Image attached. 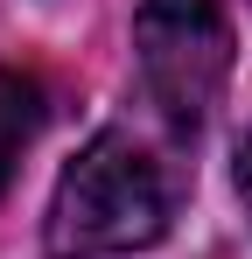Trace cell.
Returning a JSON list of instances; mask_svg holds the SVG:
<instances>
[{
    "label": "cell",
    "instance_id": "obj_4",
    "mask_svg": "<svg viewBox=\"0 0 252 259\" xmlns=\"http://www.w3.org/2000/svg\"><path fill=\"white\" fill-rule=\"evenodd\" d=\"M231 175H238V203H245V217H252V126L238 133V154H231Z\"/></svg>",
    "mask_w": 252,
    "mask_h": 259
},
{
    "label": "cell",
    "instance_id": "obj_1",
    "mask_svg": "<svg viewBox=\"0 0 252 259\" xmlns=\"http://www.w3.org/2000/svg\"><path fill=\"white\" fill-rule=\"evenodd\" d=\"M189 147L196 140L161 126L147 105L98 126L56 175V196L42 217L49 259H126L161 245L196 182Z\"/></svg>",
    "mask_w": 252,
    "mask_h": 259
},
{
    "label": "cell",
    "instance_id": "obj_3",
    "mask_svg": "<svg viewBox=\"0 0 252 259\" xmlns=\"http://www.w3.org/2000/svg\"><path fill=\"white\" fill-rule=\"evenodd\" d=\"M28 133H35L28 91L14 84V77H0V189L14 182V161H21V147H28Z\"/></svg>",
    "mask_w": 252,
    "mask_h": 259
},
{
    "label": "cell",
    "instance_id": "obj_2",
    "mask_svg": "<svg viewBox=\"0 0 252 259\" xmlns=\"http://www.w3.org/2000/svg\"><path fill=\"white\" fill-rule=\"evenodd\" d=\"M133 63H140V105L182 140H196L231 84L224 0H140L133 7Z\"/></svg>",
    "mask_w": 252,
    "mask_h": 259
}]
</instances>
